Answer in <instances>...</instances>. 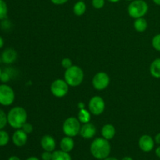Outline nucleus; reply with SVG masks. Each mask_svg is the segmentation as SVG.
Returning a JSON list of instances; mask_svg holds the SVG:
<instances>
[{
	"instance_id": "9b49d317",
	"label": "nucleus",
	"mask_w": 160,
	"mask_h": 160,
	"mask_svg": "<svg viewBox=\"0 0 160 160\" xmlns=\"http://www.w3.org/2000/svg\"><path fill=\"white\" fill-rule=\"evenodd\" d=\"M97 129L96 127L92 123H84V124L81 126V131H80V134H81V137L84 139H91L92 138L95 137V135L96 134Z\"/></svg>"
},
{
	"instance_id": "c85d7f7f",
	"label": "nucleus",
	"mask_w": 160,
	"mask_h": 160,
	"mask_svg": "<svg viewBox=\"0 0 160 160\" xmlns=\"http://www.w3.org/2000/svg\"><path fill=\"white\" fill-rule=\"evenodd\" d=\"M21 129L23 130L24 132H26L28 134H31V133H32V131H33V126H32V124H31L30 123L26 122V123L23 125V127H22Z\"/></svg>"
},
{
	"instance_id": "f03ea898",
	"label": "nucleus",
	"mask_w": 160,
	"mask_h": 160,
	"mask_svg": "<svg viewBox=\"0 0 160 160\" xmlns=\"http://www.w3.org/2000/svg\"><path fill=\"white\" fill-rule=\"evenodd\" d=\"M28 120V113L24 108L15 106L7 113L8 124L14 129H21Z\"/></svg>"
},
{
	"instance_id": "dca6fc26",
	"label": "nucleus",
	"mask_w": 160,
	"mask_h": 160,
	"mask_svg": "<svg viewBox=\"0 0 160 160\" xmlns=\"http://www.w3.org/2000/svg\"><path fill=\"white\" fill-rule=\"evenodd\" d=\"M59 145H60L61 150H62L64 152H70L74 148V141H73L72 137L65 136L60 141Z\"/></svg>"
},
{
	"instance_id": "1a4fd4ad",
	"label": "nucleus",
	"mask_w": 160,
	"mask_h": 160,
	"mask_svg": "<svg viewBox=\"0 0 160 160\" xmlns=\"http://www.w3.org/2000/svg\"><path fill=\"white\" fill-rule=\"evenodd\" d=\"M110 83V78L106 72H98L92 79V85L98 91H102L108 88Z\"/></svg>"
},
{
	"instance_id": "f3484780",
	"label": "nucleus",
	"mask_w": 160,
	"mask_h": 160,
	"mask_svg": "<svg viewBox=\"0 0 160 160\" xmlns=\"http://www.w3.org/2000/svg\"><path fill=\"white\" fill-rule=\"evenodd\" d=\"M149 71L153 78H160V58H156L152 62Z\"/></svg>"
},
{
	"instance_id": "ddd939ff",
	"label": "nucleus",
	"mask_w": 160,
	"mask_h": 160,
	"mask_svg": "<svg viewBox=\"0 0 160 160\" xmlns=\"http://www.w3.org/2000/svg\"><path fill=\"white\" fill-rule=\"evenodd\" d=\"M41 146L43 148L44 151L54 152L56 149V142L54 138L49 134H45L41 139Z\"/></svg>"
},
{
	"instance_id": "f704fd0d",
	"label": "nucleus",
	"mask_w": 160,
	"mask_h": 160,
	"mask_svg": "<svg viewBox=\"0 0 160 160\" xmlns=\"http://www.w3.org/2000/svg\"><path fill=\"white\" fill-rule=\"evenodd\" d=\"M8 160H20V159L17 156H12L8 159Z\"/></svg>"
},
{
	"instance_id": "c756f323",
	"label": "nucleus",
	"mask_w": 160,
	"mask_h": 160,
	"mask_svg": "<svg viewBox=\"0 0 160 160\" xmlns=\"http://www.w3.org/2000/svg\"><path fill=\"white\" fill-rule=\"evenodd\" d=\"M42 160H52V152L45 151L42 154Z\"/></svg>"
},
{
	"instance_id": "0eeeda50",
	"label": "nucleus",
	"mask_w": 160,
	"mask_h": 160,
	"mask_svg": "<svg viewBox=\"0 0 160 160\" xmlns=\"http://www.w3.org/2000/svg\"><path fill=\"white\" fill-rule=\"evenodd\" d=\"M69 87L70 86L65 80L56 79L52 83L50 86V91L56 98H62L68 93Z\"/></svg>"
},
{
	"instance_id": "412c9836",
	"label": "nucleus",
	"mask_w": 160,
	"mask_h": 160,
	"mask_svg": "<svg viewBox=\"0 0 160 160\" xmlns=\"http://www.w3.org/2000/svg\"><path fill=\"white\" fill-rule=\"evenodd\" d=\"M52 160H72V158L69 152H64L62 150H56L52 152Z\"/></svg>"
},
{
	"instance_id": "4c0bfd02",
	"label": "nucleus",
	"mask_w": 160,
	"mask_h": 160,
	"mask_svg": "<svg viewBox=\"0 0 160 160\" xmlns=\"http://www.w3.org/2000/svg\"><path fill=\"white\" fill-rule=\"evenodd\" d=\"M103 160H119L118 159H117V158H115V157H107V158H106V159H103Z\"/></svg>"
},
{
	"instance_id": "7c9ffc66",
	"label": "nucleus",
	"mask_w": 160,
	"mask_h": 160,
	"mask_svg": "<svg viewBox=\"0 0 160 160\" xmlns=\"http://www.w3.org/2000/svg\"><path fill=\"white\" fill-rule=\"evenodd\" d=\"M69 0H51L53 4L56 5V6H60V5H63L67 3Z\"/></svg>"
},
{
	"instance_id": "a211bd4d",
	"label": "nucleus",
	"mask_w": 160,
	"mask_h": 160,
	"mask_svg": "<svg viewBox=\"0 0 160 160\" xmlns=\"http://www.w3.org/2000/svg\"><path fill=\"white\" fill-rule=\"evenodd\" d=\"M134 28L138 32H144L148 28V22L144 17L135 19L134 23Z\"/></svg>"
},
{
	"instance_id": "7ed1b4c3",
	"label": "nucleus",
	"mask_w": 160,
	"mask_h": 160,
	"mask_svg": "<svg viewBox=\"0 0 160 160\" xmlns=\"http://www.w3.org/2000/svg\"><path fill=\"white\" fill-rule=\"evenodd\" d=\"M84 73L82 69L76 65H73L67 69L64 73V80L70 87H78L84 81Z\"/></svg>"
},
{
	"instance_id": "79ce46f5",
	"label": "nucleus",
	"mask_w": 160,
	"mask_h": 160,
	"mask_svg": "<svg viewBox=\"0 0 160 160\" xmlns=\"http://www.w3.org/2000/svg\"><path fill=\"white\" fill-rule=\"evenodd\" d=\"M2 71L1 68H0V76H1V73H2Z\"/></svg>"
},
{
	"instance_id": "a19ab883",
	"label": "nucleus",
	"mask_w": 160,
	"mask_h": 160,
	"mask_svg": "<svg viewBox=\"0 0 160 160\" xmlns=\"http://www.w3.org/2000/svg\"><path fill=\"white\" fill-rule=\"evenodd\" d=\"M109 2H112V3H116V2H120V0H108Z\"/></svg>"
},
{
	"instance_id": "9d476101",
	"label": "nucleus",
	"mask_w": 160,
	"mask_h": 160,
	"mask_svg": "<svg viewBox=\"0 0 160 160\" xmlns=\"http://www.w3.org/2000/svg\"><path fill=\"white\" fill-rule=\"evenodd\" d=\"M155 144L156 142H155L154 138L148 134H144L141 136L138 141L139 148L145 152H149L152 151L155 147Z\"/></svg>"
},
{
	"instance_id": "39448f33",
	"label": "nucleus",
	"mask_w": 160,
	"mask_h": 160,
	"mask_svg": "<svg viewBox=\"0 0 160 160\" xmlns=\"http://www.w3.org/2000/svg\"><path fill=\"white\" fill-rule=\"evenodd\" d=\"M81 122L76 117H70L66 119L62 124V131L66 136L76 137L80 134L81 125Z\"/></svg>"
},
{
	"instance_id": "f8f14e48",
	"label": "nucleus",
	"mask_w": 160,
	"mask_h": 160,
	"mask_svg": "<svg viewBox=\"0 0 160 160\" xmlns=\"http://www.w3.org/2000/svg\"><path fill=\"white\" fill-rule=\"evenodd\" d=\"M12 143L17 147H23L28 142V134L22 129H17L12 136Z\"/></svg>"
},
{
	"instance_id": "a878e982",
	"label": "nucleus",
	"mask_w": 160,
	"mask_h": 160,
	"mask_svg": "<svg viewBox=\"0 0 160 160\" xmlns=\"http://www.w3.org/2000/svg\"><path fill=\"white\" fill-rule=\"evenodd\" d=\"M92 4L95 9H100L105 6V0H92Z\"/></svg>"
},
{
	"instance_id": "e433bc0d",
	"label": "nucleus",
	"mask_w": 160,
	"mask_h": 160,
	"mask_svg": "<svg viewBox=\"0 0 160 160\" xmlns=\"http://www.w3.org/2000/svg\"><path fill=\"white\" fill-rule=\"evenodd\" d=\"M26 160H39V159H38L37 157H35V156H31V157L28 158Z\"/></svg>"
},
{
	"instance_id": "423d86ee",
	"label": "nucleus",
	"mask_w": 160,
	"mask_h": 160,
	"mask_svg": "<svg viewBox=\"0 0 160 160\" xmlns=\"http://www.w3.org/2000/svg\"><path fill=\"white\" fill-rule=\"evenodd\" d=\"M15 101V92L13 89L6 84H0V105L11 106Z\"/></svg>"
},
{
	"instance_id": "cd10ccee",
	"label": "nucleus",
	"mask_w": 160,
	"mask_h": 160,
	"mask_svg": "<svg viewBox=\"0 0 160 160\" xmlns=\"http://www.w3.org/2000/svg\"><path fill=\"white\" fill-rule=\"evenodd\" d=\"M0 81L4 83V84L9 82L10 81V74L6 71L2 72L1 76H0Z\"/></svg>"
},
{
	"instance_id": "c03bdc74",
	"label": "nucleus",
	"mask_w": 160,
	"mask_h": 160,
	"mask_svg": "<svg viewBox=\"0 0 160 160\" xmlns=\"http://www.w3.org/2000/svg\"><path fill=\"white\" fill-rule=\"evenodd\" d=\"M81 1H83V0H81Z\"/></svg>"
},
{
	"instance_id": "c9c22d12",
	"label": "nucleus",
	"mask_w": 160,
	"mask_h": 160,
	"mask_svg": "<svg viewBox=\"0 0 160 160\" xmlns=\"http://www.w3.org/2000/svg\"><path fill=\"white\" fill-rule=\"evenodd\" d=\"M4 46V39L0 36V48H2Z\"/></svg>"
},
{
	"instance_id": "b1692460",
	"label": "nucleus",
	"mask_w": 160,
	"mask_h": 160,
	"mask_svg": "<svg viewBox=\"0 0 160 160\" xmlns=\"http://www.w3.org/2000/svg\"><path fill=\"white\" fill-rule=\"evenodd\" d=\"M7 123V114H6L2 109H0V130H2Z\"/></svg>"
},
{
	"instance_id": "6e6552de",
	"label": "nucleus",
	"mask_w": 160,
	"mask_h": 160,
	"mask_svg": "<svg viewBox=\"0 0 160 160\" xmlns=\"http://www.w3.org/2000/svg\"><path fill=\"white\" fill-rule=\"evenodd\" d=\"M106 109V102L104 99L99 95L93 96L88 102V110L95 116H99Z\"/></svg>"
},
{
	"instance_id": "393cba45",
	"label": "nucleus",
	"mask_w": 160,
	"mask_h": 160,
	"mask_svg": "<svg viewBox=\"0 0 160 160\" xmlns=\"http://www.w3.org/2000/svg\"><path fill=\"white\" fill-rule=\"evenodd\" d=\"M152 45L153 48L156 51L160 52V34H157L152 38Z\"/></svg>"
},
{
	"instance_id": "473e14b6",
	"label": "nucleus",
	"mask_w": 160,
	"mask_h": 160,
	"mask_svg": "<svg viewBox=\"0 0 160 160\" xmlns=\"http://www.w3.org/2000/svg\"><path fill=\"white\" fill-rule=\"evenodd\" d=\"M156 155L157 157H159L160 159V145L159 147H157L156 149Z\"/></svg>"
},
{
	"instance_id": "2f4dec72",
	"label": "nucleus",
	"mask_w": 160,
	"mask_h": 160,
	"mask_svg": "<svg viewBox=\"0 0 160 160\" xmlns=\"http://www.w3.org/2000/svg\"><path fill=\"white\" fill-rule=\"evenodd\" d=\"M154 140L156 144H158V145H160V133H158V134L155 136Z\"/></svg>"
},
{
	"instance_id": "2eb2a0df",
	"label": "nucleus",
	"mask_w": 160,
	"mask_h": 160,
	"mask_svg": "<svg viewBox=\"0 0 160 160\" xmlns=\"http://www.w3.org/2000/svg\"><path fill=\"white\" fill-rule=\"evenodd\" d=\"M101 134L102 138H106V140H112L116 135V128L113 125L110 123L105 124L102 127L101 131Z\"/></svg>"
},
{
	"instance_id": "37998d69",
	"label": "nucleus",
	"mask_w": 160,
	"mask_h": 160,
	"mask_svg": "<svg viewBox=\"0 0 160 160\" xmlns=\"http://www.w3.org/2000/svg\"><path fill=\"white\" fill-rule=\"evenodd\" d=\"M126 1H129V2H132V1H134V0H126Z\"/></svg>"
},
{
	"instance_id": "58836bf2",
	"label": "nucleus",
	"mask_w": 160,
	"mask_h": 160,
	"mask_svg": "<svg viewBox=\"0 0 160 160\" xmlns=\"http://www.w3.org/2000/svg\"><path fill=\"white\" fill-rule=\"evenodd\" d=\"M121 160H134V159H133L131 157H130V156H125V157H123Z\"/></svg>"
},
{
	"instance_id": "bb28decb",
	"label": "nucleus",
	"mask_w": 160,
	"mask_h": 160,
	"mask_svg": "<svg viewBox=\"0 0 160 160\" xmlns=\"http://www.w3.org/2000/svg\"><path fill=\"white\" fill-rule=\"evenodd\" d=\"M61 65H62V67L63 68H65L67 70V69L70 68V67H71L73 66V62H72V60L70 58H64L61 61Z\"/></svg>"
},
{
	"instance_id": "f257e3e1",
	"label": "nucleus",
	"mask_w": 160,
	"mask_h": 160,
	"mask_svg": "<svg viewBox=\"0 0 160 160\" xmlns=\"http://www.w3.org/2000/svg\"><path fill=\"white\" fill-rule=\"evenodd\" d=\"M90 152L92 156L98 160H103L109 157L111 152V145L109 140L104 138H97L92 142Z\"/></svg>"
},
{
	"instance_id": "20e7f679",
	"label": "nucleus",
	"mask_w": 160,
	"mask_h": 160,
	"mask_svg": "<svg viewBox=\"0 0 160 160\" xmlns=\"http://www.w3.org/2000/svg\"><path fill=\"white\" fill-rule=\"evenodd\" d=\"M148 11V5L145 0H134L128 7V14L134 20L144 17Z\"/></svg>"
},
{
	"instance_id": "6ab92c4d",
	"label": "nucleus",
	"mask_w": 160,
	"mask_h": 160,
	"mask_svg": "<svg viewBox=\"0 0 160 160\" xmlns=\"http://www.w3.org/2000/svg\"><path fill=\"white\" fill-rule=\"evenodd\" d=\"M86 9H87V6H86L85 2L84 1H81V0L77 2L73 8V13L78 17L84 15L86 12Z\"/></svg>"
},
{
	"instance_id": "ea45409f",
	"label": "nucleus",
	"mask_w": 160,
	"mask_h": 160,
	"mask_svg": "<svg viewBox=\"0 0 160 160\" xmlns=\"http://www.w3.org/2000/svg\"><path fill=\"white\" fill-rule=\"evenodd\" d=\"M152 1H153V2L155 3V4L160 6V0H152Z\"/></svg>"
},
{
	"instance_id": "4468645a",
	"label": "nucleus",
	"mask_w": 160,
	"mask_h": 160,
	"mask_svg": "<svg viewBox=\"0 0 160 160\" xmlns=\"http://www.w3.org/2000/svg\"><path fill=\"white\" fill-rule=\"evenodd\" d=\"M2 60L6 64H12L17 60V52L12 48H6L2 53Z\"/></svg>"
},
{
	"instance_id": "72a5a7b5",
	"label": "nucleus",
	"mask_w": 160,
	"mask_h": 160,
	"mask_svg": "<svg viewBox=\"0 0 160 160\" xmlns=\"http://www.w3.org/2000/svg\"><path fill=\"white\" fill-rule=\"evenodd\" d=\"M78 108H79L80 109H85V105H84V103L83 102H79L78 103Z\"/></svg>"
},
{
	"instance_id": "5701e85b",
	"label": "nucleus",
	"mask_w": 160,
	"mask_h": 160,
	"mask_svg": "<svg viewBox=\"0 0 160 160\" xmlns=\"http://www.w3.org/2000/svg\"><path fill=\"white\" fill-rule=\"evenodd\" d=\"M9 142V135L7 131L0 130V147H4L8 145Z\"/></svg>"
},
{
	"instance_id": "4be33fe9",
	"label": "nucleus",
	"mask_w": 160,
	"mask_h": 160,
	"mask_svg": "<svg viewBox=\"0 0 160 160\" xmlns=\"http://www.w3.org/2000/svg\"><path fill=\"white\" fill-rule=\"evenodd\" d=\"M8 15V6L4 0H0V20L6 19Z\"/></svg>"
},
{
	"instance_id": "aec40b11",
	"label": "nucleus",
	"mask_w": 160,
	"mask_h": 160,
	"mask_svg": "<svg viewBox=\"0 0 160 160\" xmlns=\"http://www.w3.org/2000/svg\"><path fill=\"white\" fill-rule=\"evenodd\" d=\"M78 118L80 120V122L83 124L89 123L91 121V119H92V113L90 112V111L87 110L86 109H80L79 112H78Z\"/></svg>"
}]
</instances>
